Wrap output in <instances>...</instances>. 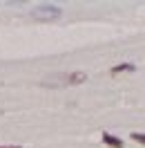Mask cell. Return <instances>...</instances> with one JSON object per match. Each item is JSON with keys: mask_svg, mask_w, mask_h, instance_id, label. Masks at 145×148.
Here are the masks:
<instances>
[{"mask_svg": "<svg viewBox=\"0 0 145 148\" xmlns=\"http://www.w3.org/2000/svg\"><path fill=\"white\" fill-rule=\"evenodd\" d=\"M83 81H87L85 72H54L43 81V85L45 88H69V85H78Z\"/></svg>", "mask_w": 145, "mask_h": 148, "instance_id": "cell-1", "label": "cell"}, {"mask_svg": "<svg viewBox=\"0 0 145 148\" xmlns=\"http://www.w3.org/2000/svg\"><path fill=\"white\" fill-rule=\"evenodd\" d=\"M31 16L36 20H58L63 16V11H60V7H56V5L43 2V5H36V7H34Z\"/></svg>", "mask_w": 145, "mask_h": 148, "instance_id": "cell-2", "label": "cell"}, {"mask_svg": "<svg viewBox=\"0 0 145 148\" xmlns=\"http://www.w3.org/2000/svg\"><path fill=\"white\" fill-rule=\"evenodd\" d=\"M103 141H105L109 148H123V141L118 137H114V135H109V132H103Z\"/></svg>", "mask_w": 145, "mask_h": 148, "instance_id": "cell-3", "label": "cell"}, {"mask_svg": "<svg viewBox=\"0 0 145 148\" xmlns=\"http://www.w3.org/2000/svg\"><path fill=\"white\" fill-rule=\"evenodd\" d=\"M109 72L114 74V76H116V74H123V72H134V65H132V63H123V65H116V67H112Z\"/></svg>", "mask_w": 145, "mask_h": 148, "instance_id": "cell-4", "label": "cell"}, {"mask_svg": "<svg viewBox=\"0 0 145 148\" xmlns=\"http://www.w3.org/2000/svg\"><path fill=\"white\" fill-rule=\"evenodd\" d=\"M132 139H134V141H138V144H143V146H145V135H143V132H132Z\"/></svg>", "mask_w": 145, "mask_h": 148, "instance_id": "cell-5", "label": "cell"}, {"mask_svg": "<svg viewBox=\"0 0 145 148\" xmlns=\"http://www.w3.org/2000/svg\"><path fill=\"white\" fill-rule=\"evenodd\" d=\"M0 148H20V146H0Z\"/></svg>", "mask_w": 145, "mask_h": 148, "instance_id": "cell-6", "label": "cell"}]
</instances>
